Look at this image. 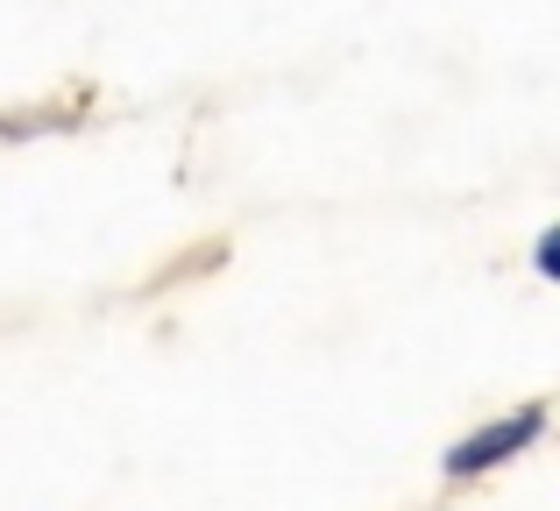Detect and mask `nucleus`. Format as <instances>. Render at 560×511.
<instances>
[{"mask_svg": "<svg viewBox=\"0 0 560 511\" xmlns=\"http://www.w3.org/2000/svg\"><path fill=\"white\" fill-rule=\"evenodd\" d=\"M547 433V405H518L511 419H490V427H476V433H462V441L440 455V469L454 476V484H476V476H490V469H504V462H518L525 448Z\"/></svg>", "mask_w": 560, "mask_h": 511, "instance_id": "nucleus-1", "label": "nucleus"}, {"mask_svg": "<svg viewBox=\"0 0 560 511\" xmlns=\"http://www.w3.org/2000/svg\"><path fill=\"white\" fill-rule=\"evenodd\" d=\"M533 270H539V277H560V228H539V242H533Z\"/></svg>", "mask_w": 560, "mask_h": 511, "instance_id": "nucleus-2", "label": "nucleus"}]
</instances>
